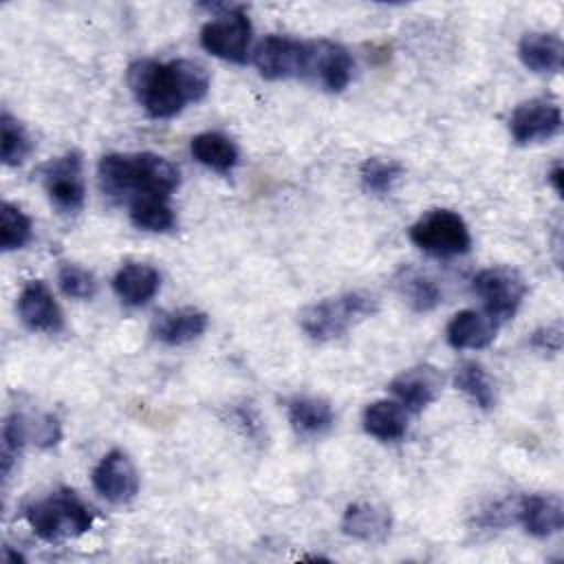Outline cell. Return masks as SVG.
Returning a JSON list of instances; mask_svg holds the SVG:
<instances>
[{
	"label": "cell",
	"mask_w": 564,
	"mask_h": 564,
	"mask_svg": "<svg viewBox=\"0 0 564 564\" xmlns=\"http://www.w3.org/2000/svg\"><path fill=\"white\" fill-rule=\"evenodd\" d=\"M126 82L137 104L154 119L178 115L209 90V73L194 59H134L126 70Z\"/></svg>",
	"instance_id": "1"
},
{
	"label": "cell",
	"mask_w": 564,
	"mask_h": 564,
	"mask_svg": "<svg viewBox=\"0 0 564 564\" xmlns=\"http://www.w3.org/2000/svg\"><path fill=\"white\" fill-rule=\"evenodd\" d=\"M101 192L119 203L132 205L145 198L170 200L181 183L178 167L154 152H112L97 165Z\"/></svg>",
	"instance_id": "2"
},
{
	"label": "cell",
	"mask_w": 564,
	"mask_h": 564,
	"mask_svg": "<svg viewBox=\"0 0 564 564\" xmlns=\"http://www.w3.org/2000/svg\"><path fill=\"white\" fill-rule=\"evenodd\" d=\"M22 516L40 540L53 544L84 535L95 522V511L68 487L26 502Z\"/></svg>",
	"instance_id": "3"
},
{
	"label": "cell",
	"mask_w": 564,
	"mask_h": 564,
	"mask_svg": "<svg viewBox=\"0 0 564 564\" xmlns=\"http://www.w3.org/2000/svg\"><path fill=\"white\" fill-rule=\"evenodd\" d=\"M379 311V300L368 291H346L304 306L297 315L302 330L315 341L344 337L352 326Z\"/></svg>",
	"instance_id": "4"
},
{
	"label": "cell",
	"mask_w": 564,
	"mask_h": 564,
	"mask_svg": "<svg viewBox=\"0 0 564 564\" xmlns=\"http://www.w3.org/2000/svg\"><path fill=\"white\" fill-rule=\"evenodd\" d=\"M317 40H297L289 35H267L256 44L253 64L264 79H311L315 68Z\"/></svg>",
	"instance_id": "5"
},
{
	"label": "cell",
	"mask_w": 564,
	"mask_h": 564,
	"mask_svg": "<svg viewBox=\"0 0 564 564\" xmlns=\"http://www.w3.org/2000/svg\"><path fill=\"white\" fill-rule=\"evenodd\" d=\"M410 242L436 258L463 256L471 249V234L460 214L452 209H430L410 229Z\"/></svg>",
	"instance_id": "6"
},
{
	"label": "cell",
	"mask_w": 564,
	"mask_h": 564,
	"mask_svg": "<svg viewBox=\"0 0 564 564\" xmlns=\"http://www.w3.org/2000/svg\"><path fill=\"white\" fill-rule=\"evenodd\" d=\"M251 44V20L242 7H225L200 29V46L231 64H245Z\"/></svg>",
	"instance_id": "7"
},
{
	"label": "cell",
	"mask_w": 564,
	"mask_h": 564,
	"mask_svg": "<svg viewBox=\"0 0 564 564\" xmlns=\"http://www.w3.org/2000/svg\"><path fill=\"white\" fill-rule=\"evenodd\" d=\"M474 291L482 300L485 315L500 324L518 313L527 295V282L511 267H487L476 273Z\"/></svg>",
	"instance_id": "8"
},
{
	"label": "cell",
	"mask_w": 564,
	"mask_h": 564,
	"mask_svg": "<svg viewBox=\"0 0 564 564\" xmlns=\"http://www.w3.org/2000/svg\"><path fill=\"white\" fill-rule=\"evenodd\" d=\"M48 200L62 214H77L84 207V159L82 152L68 150L66 154L51 159L40 170Z\"/></svg>",
	"instance_id": "9"
},
{
	"label": "cell",
	"mask_w": 564,
	"mask_h": 564,
	"mask_svg": "<svg viewBox=\"0 0 564 564\" xmlns=\"http://www.w3.org/2000/svg\"><path fill=\"white\" fill-rule=\"evenodd\" d=\"M562 130L560 104L551 97H533L518 104L509 117V132L518 145L549 141Z\"/></svg>",
	"instance_id": "10"
},
{
	"label": "cell",
	"mask_w": 564,
	"mask_h": 564,
	"mask_svg": "<svg viewBox=\"0 0 564 564\" xmlns=\"http://www.w3.org/2000/svg\"><path fill=\"white\" fill-rule=\"evenodd\" d=\"M90 480L95 491L112 505H126L139 494V474L121 449L108 452L93 469Z\"/></svg>",
	"instance_id": "11"
},
{
	"label": "cell",
	"mask_w": 564,
	"mask_h": 564,
	"mask_svg": "<svg viewBox=\"0 0 564 564\" xmlns=\"http://www.w3.org/2000/svg\"><path fill=\"white\" fill-rule=\"evenodd\" d=\"M18 315L29 330L55 335L64 328V313L42 280H31L22 286L18 297Z\"/></svg>",
	"instance_id": "12"
},
{
	"label": "cell",
	"mask_w": 564,
	"mask_h": 564,
	"mask_svg": "<svg viewBox=\"0 0 564 564\" xmlns=\"http://www.w3.org/2000/svg\"><path fill=\"white\" fill-rule=\"evenodd\" d=\"M388 390L392 397L408 410V412H423L430 403H434L443 390V375L427 366H412L399 372L390 383Z\"/></svg>",
	"instance_id": "13"
},
{
	"label": "cell",
	"mask_w": 564,
	"mask_h": 564,
	"mask_svg": "<svg viewBox=\"0 0 564 564\" xmlns=\"http://www.w3.org/2000/svg\"><path fill=\"white\" fill-rule=\"evenodd\" d=\"M209 317L205 311L194 306H181L161 311L152 319V337L165 346H183L207 330Z\"/></svg>",
	"instance_id": "14"
},
{
	"label": "cell",
	"mask_w": 564,
	"mask_h": 564,
	"mask_svg": "<svg viewBox=\"0 0 564 564\" xmlns=\"http://www.w3.org/2000/svg\"><path fill=\"white\" fill-rule=\"evenodd\" d=\"M518 522L533 538H549L564 527V507L557 496L531 494L518 498Z\"/></svg>",
	"instance_id": "15"
},
{
	"label": "cell",
	"mask_w": 564,
	"mask_h": 564,
	"mask_svg": "<svg viewBox=\"0 0 564 564\" xmlns=\"http://www.w3.org/2000/svg\"><path fill=\"white\" fill-rule=\"evenodd\" d=\"M286 416L300 438H319L328 434L335 423L333 405L326 399L313 394H295L289 399Z\"/></svg>",
	"instance_id": "16"
},
{
	"label": "cell",
	"mask_w": 564,
	"mask_h": 564,
	"mask_svg": "<svg viewBox=\"0 0 564 564\" xmlns=\"http://www.w3.org/2000/svg\"><path fill=\"white\" fill-rule=\"evenodd\" d=\"M392 516L383 505L352 502L341 518V531L359 542L379 544L390 535Z\"/></svg>",
	"instance_id": "17"
},
{
	"label": "cell",
	"mask_w": 564,
	"mask_h": 564,
	"mask_svg": "<svg viewBox=\"0 0 564 564\" xmlns=\"http://www.w3.org/2000/svg\"><path fill=\"white\" fill-rule=\"evenodd\" d=\"M518 57L531 73L557 75L562 70L564 46L555 33L529 31L518 42Z\"/></svg>",
	"instance_id": "18"
},
{
	"label": "cell",
	"mask_w": 564,
	"mask_h": 564,
	"mask_svg": "<svg viewBox=\"0 0 564 564\" xmlns=\"http://www.w3.org/2000/svg\"><path fill=\"white\" fill-rule=\"evenodd\" d=\"M355 62L346 46L330 42V40H317V55H315V68H313V82H317L328 93H341L352 77Z\"/></svg>",
	"instance_id": "19"
},
{
	"label": "cell",
	"mask_w": 564,
	"mask_h": 564,
	"mask_svg": "<svg viewBox=\"0 0 564 564\" xmlns=\"http://www.w3.org/2000/svg\"><path fill=\"white\" fill-rule=\"evenodd\" d=\"M496 330L498 324L489 315L465 308L449 319L445 328V339L456 350H478L487 348L496 339Z\"/></svg>",
	"instance_id": "20"
},
{
	"label": "cell",
	"mask_w": 564,
	"mask_h": 564,
	"mask_svg": "<svg viewBox=\"0 0 564 564\" xmlns=\"http://www.w3.org/2000/svg\"><path fill=\"white\" fill-rule=\"evenodd\" d=\"M161 286V275L152 264L143 262H128L123 264L115 278L112 289L128 306H143L148 304Z\"/></svg>",
	"instance_id": "21"
},
{
	"label": "cell",
	"mask_w": 564,
	"mask_h": 564,
	"mask_svg": "<svg viewBox=\"0 0 564 564\" xmlns=\"http://www.w3.org/2000/svg\"><path fill=\"white\" fill-rule=\"evenodd\" d=\"M364 430L377 441H399L408 432V410L399 401H372L364 410Z\"/></svg>",
	"instance_id": "22"
},
{
	"label": "cell",
	"mask_w": 564,
	"mask_h": 564,
	"mask_svg": "<svg viewBox=\"0 0 564 564\" xmlns=\"http://www.w3.org/2000/svg\"><path fill=\"white\" fill-rule=\"evenodd\" d=\"M394 286L399 295L408 302V306L416 313H430L443 302L441 286L425 273L416 269H401L394 278Z\"/></svg>",
	"instance_id": "23"
},
{
	"label": "cell",
	"mask_w": 564,
	"mask_h": 564,
	"mask_svg": "<svg viewBox=\"0 0 564 564\" xmlns=\"http://www.w3.org/2000/svg\"><path fill=\"white\" fill-rule=\"evenodd\" d=\"M192 156L216 172H229L238 163L236 143L223 132H200L189 143Z\"/></svg>",
	"instance_id": "24"
},
{
	"label": "cell",
	"mask_w": 564,
	"mask_h": 564,
	"mask_svg": "<svg viewBox=\"0 0 564 564\" xmlns=\"http://www.w3.org/2000/svg\"><path fill=\"white\" fill-rule=\"evenodd\" d=\"M454 386L480 410L496 408V388L478 361H463L454 372Z\"/></svg>",
	"instance_id": "25"
},
{
	"label": "cell",
	"mask_w": 564,
	"mask_h": 564,
	"mask_svg": "<svg viewBox=\"0 0 564 564\" xmlns=\"http://www.w3.org/2000/svg\"><path fill=\"white\" fill-rule=\"evenodd\" d=\"M403 176V165L394 159L370 156L359 167V178L366 192L375 196H386L394 187V183Z\"/></svg>",
	"instance_id": "26"
},
{
	"label": "cell",
	"mask_w": 564,
	"mask_h": 564,
	"mask_svg": "<svg viewBox=\"0 0 564 564\" xmlns=\"http://www.w3.org/2000/svg\"><path fill=\"white\" fill-rule=\"evenodd\" d=\"M128 214H130L132 225L143 231L163 234V231L174 229V225H176V216H174L170 203L163 198L137 200V203L128 205Z\"/></svg>",
	"instance_id": "27"
},
{
	"label": "cell",
	"mask_w": 564,
	"mask_h": 564,
	"mask_svg": "<svg viewBox=\"0 0 564 564\" xmlns=\"http://www.w3.org/2000/svg\"><path fill=\"white\" fill-rule=\"evenodd\" d=\"M0 130H2V141H0L2 143V150H0L2 163L9 167L22 165L33 150V141H31L26 128L4 110L0 117Z\"/></svg>",
	"instance_id": "28"
},
{
	"label": "cell",
	"mask_w": 564,
	"mask_h": 564,
	"mask_svg": "<svg viewBox=\"0 0 564 564\" xmlns=\"http://www.w3.org/2000/svg\"><path fill=\"white\" fill-rule=\"evenodd\" d=\"M33 234L31 218L13 203H2L0 212V247L2 251L22 249Z\"/></svg>",
	"instance_id": "29"
},
{
	"label": "cell",
	"mask_w": 564,
	"mask_h": 564,
	"mask_svg": "<svg viewBox=\"0 0 564 564\" xmlns=\"http://www.w3.org/2000/svg\"><path fill=\"white\" fill-rule=\"evenodd\" d=\"M57 282L64 295L73 300H90L97 293L95 275L77 262H62L57 269Z\"/></svg>",
	"instance_id": "30"
},
{
	"label": "cell",
	"mask_w": 564,
	"mask_h": 564,
	"mask_svg": "<svg viewBox=\"0 0 564 564\" xmlns=\"http://www.w3.org/2000/svg\"><path fill=\"white\" fill-rule=\"evenodd\" d=\"M62 438V425L59 419L55 414H42L40 419L33 421V438L31 443H35L37 447L46 449L57 445Z\"/></svg>",
	"instance_id": "31"
},
{
	"label": "cell",
	"mask_w": 564,
	"mask_h": 564,
	"mask_svg": "<svg viewBox=\"0 0 564 564\" xmlns=\"http://www.w3.org/2000/svg\"><path fill=\"white\" fill-rule=\"evenodd\" d=\"M531 346L542 350V352H560V348H562V326H560V322L538 328L531 335Z\"/></svg>",
	"instance_id": "32"
},
{
	"label": "cell",
	"mask_w": 564,
	"mask_h": 564,
	"mask_svg": "<svg viewBox=\"0 0 564 564\" xmlns=\"http://www.w3.org/2000/svg\"><path fill=\"white\" fill-rule=\"evenodd\" d=\"M546 178H549V183L553 185V189L562 196V192H564V183H562V181H564V170H562V165H560V163H555V165H553V170L549 172V176H546Z\"/></svg>",
	"instance_id": "33"
},
{
	"label": "cell",
	"mask_w": 564,
	"mask_h": 564,
	"mask_svg": "<svg viewBox=\"0 0 564 564\" xmlns=\"http://www.w3.org/2000/svg\"><path fill=\"white\" fill-rule=\"evenodd\" d=\"M2 560H4V562H15V564H18V562H24V557H22L20 553H11L9 546L2 549Z\"/></svg>",
	"instance_id": "34"
}]
</instances>
